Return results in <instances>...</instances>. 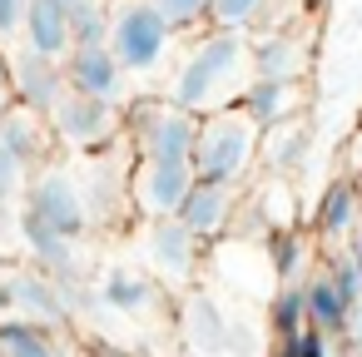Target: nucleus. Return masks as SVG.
Instances as JSON below:
<instances>
[{
    "label": "nucleus",
    "mask_w": 362,
    "mask_h": 357,
    "mask_svg": "<svg viewBox=\"0 0 362 357\" xmlns=\"http://www.w3.org/2000/svg\"><path fill=\"white\" fill-rule=\"evenodd\" d=\"M248 65H253V50L243 45V30H204V40L189 50V60L179 65L174 75V100L194 115H209V110H223V105H238V95L248 90Z\"/></svg>",
    "instance_id": "f257e3e1"
},
{
    "label": "nucleus",
    "mask_w": 362,
    "mask_h": 357,
    "mask_svg": "<svg viewBox=\"0 0 362 357\" xmlns=\"http://www.w3.org/2000/svg\"><path fill=\"white\" fill-rule=\"evenodd\" d=\"M263 149V129L238 110V105H223V110H209L199 119V139H194V174L199 179H223V184H238L253 159Z\"/></svg>",
    "instance_id": "f03ea898"
},
{
    "label": "nucleus",
    "mask_w": 362,
    "mask_h": 357,
    "mask_svg": "<svg viewBox=\"0 0 362 357\" xmlns=\"http://www.w3.org/2000/svg\"><path fill=\"white\" fill-rule=\"evenodd\" d=\"M174 40V25L164 21V11L154 0H115L110 6V30L105 45L115 50V60L124 65V75H144L164 60Z\"/></svg>",
    "instance_id": "7ed1b4c3"
},
{
    "label": "nucleus",
    "mask_w": 362,
    "mask_h": 357,
    "mask_svg": "<svg viewBox=\"0 0 362 357\" xmlns=\"http://www.w3.org/2000/svg\"><path fill=\"white\" fill-rule=\"evenodd\" d=\"M129 134H134V144H139V159L179 164V159L194 154L199 115L184 110L179 100H149V105H134V115H129Z\"/></svg>",
    "instance_id": "20e7f679"
},
{
    "label": "nucleus",
    "mask_w": 362,
    "mask_h": 357,
    "mask_svg": "<svg viewBox=\"0 0 362 357\" xmlns=\"http://www.w3.org/2000/svg\"><path fill=\"white\" fill-rule=\"evenodd\" d=\"M50 129L70 154H100V149H110L119 139V110L110 100L65 90L60 105L50 110Z\"/></svg>",
    "instance_id": "39448f33"
},
{
    "label": "nucleus",
    "mask_w": 362,
    "mask_h": 357,
    "mask_svg": "<svg viewBox=\"0 0 362 357\" xmlns=\"http://www.w3.org/2000/svg\"><path fill=\"white\" fill-rule=\"evenodd\" d=\"M30 209L45 223H55L60 233H70V238H80L90 228V218H95L90 199H85V184L75 174H65V169H40L30 179Z\"/></svg>",
    "instance_id": "423d86ee"
},
{
    "label": "nucleus",
    "mask_w": 362,
    "mask_h": 357,
    "mask_svg": "<svg viewBox=\"0 0 362 357\" xmlns=\"http://www.w3.org/2000/svg\"><path fill=\"white\" fill-rule=\"evenodd\" d=\"M194 164L189 159H179V164H159V159H144L139 169H134V179H129V194H134V204L149 213V218H169V213H179V204H184V194L194 189Z\"/></svg>",
    "instance_id": "0eeeda50"
},
{
    "label": "nucleus",
    "mask_w": 362,
    "mask_h": 357,
    "mask_svg": "<svg viewBox=\"0 0 362 357\" xmlns=\"http://www.w3.org/2000/svg\"><path fill=\"white\" fill-rule=\"evenodd\" d=\"M6 65H11V85H16V100L21 105H30V110H55L60 105V95L70 90L65 85V65L60 60H50V55H40V50H11L6 55Z\"/></svg>",
    "instance_id": "6e6552de"
},
{
    "label": "nucleus",
    "mask_w": 362,
    "mask_h": 357,
    "mask_svg": "<svg viewBox=\"0 0 362 357\" xmlns=\"http://www.w3.org/2000/svg\"><path fill=\"white\" fill-rule=\"evenodd\" d=\"M65 85L80 90V95H95V100H119L124 95V65L115 60V50L105 40H90V45H75L65 55Z\"/></svg>",
    "instance_id": "1a4fd4ad"
},
{
    "label": "nucleus",
    "mask_w": 362,
    "mask_h": 357,
    "mask_svg": "<svg viewBox=\"0 0 362 357\" xmlns=\"http://www.w3.org/2000/svg\"><path fill=\"white\" fill-rule=\"evenodd\" d=\"M233 209H238L233 184H223V179H194V189H189L184 204H179V218L189 223V233H194L199 243H209V238H218V233L228 228Z\"/></svg>",
    "instance_id": "9d476101"
},
{
    "label": "nucleus",
    "mask_w": 362,
    "mask_h": 357,
    "mask_svg": "<svg viewBox=\"0 0 362 357\" xmlns=\"http://www.w3.org/2000/svg\"><path fill=\"white\" fill-rule=\"evenodd\" d=\"M60 283H65V278H55V273H45V268H21V273H11L6 298H11V308H16L21 317H30V322H60V317L70 312Z\"/></svg>",
    "instance_id": "9b49d317"
},
{
    "label": "nucleus",
    "mask_w": 362,
    "mask_h": 357,
    "mask_svg": "<svg viewBox=\"0 0 362 357\" xmlns=\"http://www.w3.org/2000/svg\"><path fill=\"white\" fill-rule=\"evenodd\" d=\"M0 144H6L25 169H35L45 154H50V144H55V129H50V115L45 110H30V105H11L6 110V119H0Z\"/></svg>",
    "instance_id": "f8f14e48"
},
{
    "label": "nucleus",
    "mask_w": 362,
    "mask_h": 357,
    "mask_svg": "<svg viewBox=\"0 0 362 357\" xmlns=\"http://www.w3.org/2000/svg\"><path fill=\"white\" fill-rule=\"evenodd\" d=\"M298 105H303V95H298V80H248V90L238 95V110L268 134V129H278V124H288V119H298Z\"/></svg>",
    "instance_id": "ddd939ff"
},
{
    "label": "nucleus",
    "mask_w": 362,
    "mask_h": 357,
    "mask_svg": "<svg viewBox=\"0 0 362 357\" xmlns=\"http://www.w3.org/2000/svg\"><path fill=\"white\" fill-rule=\"evenodd\" d=\"M25 45L50 55V60H65L75 50V21H70V6L65 0H30L25 11Z\"/></svg>",
    "instance_id": "4468645a"
},
{
    "label": "nucleus",
    "mask_w": 362,
    "mask_h": 357,
    "mask_svg": "<svg viewBox=\"0 0 362 357\" xmlns=\"http://www.w3.org/2000/svg\"><path fill=\"white\" fill-rule=\"evenodd\" d=\"M21 233H25V243H30V253H35V263L45 268V273H55V278H70L75 273V238L70 233H60L55 223H45L35 209H25L21 213Z\"/></svg>",
    "instance_id": "2eb2a0df"
},
{
    "label": "nucleus",
    "mask_w": 362,
    "mask_h": 357,
    "mask_svg": "<svg viewBox=\"0 0 362 357\" xmlns=\"http://www.w3.org/2000/svg\"><path fill=\"white\" fill-rule=\"evenodd\" d=\"M194 253H199V238L189 233V223L179 213L154 218V228H149V258H154L159 273H179L184 278L194 268Z\"/></svg>",
    "instance_id": "dca6fc26"
},
{
    "label": "nucleus",
    "mask_w": 362,
    "mask_h": 357,
    "mask_svg": "<svg viewBox=\"0 0 362 357\" xmlns=\"http://www.w3.org/2000/svg\"><path fill=\"white\" fill-rule=\"evenodd\" d=\"M303 298H308V322L322 327V332H332V337H342L347 312H352V298L337 288V278L327 268H317L313 278H303Z\"/></svg>",
    "instance_id": "f3484780"
},
{
    "label": "nucleus",
    "mask_w": 362,
    "mask_h": 357,
    "mask_svg": "<svg viewBox=\"0 0 362 357\" xmlns=\"http://www.w3.org/2000/svg\"><path fill=\"white\" fill-rule=\"evenodd\" d=\"M357 213H362V189H357V179H337V184L322 189L313 223H317L322 238H347V228L357 223Z\"/></svg>",
    "instance_id": "a211bd4d"
},
{
    "label": "nucleus",
    "mask_w": 362,
    "mask_h": 357,
    "mask_svg": "<svg viewBox=\"0 0 362 357\" xmlns=\"http://www.w3.org/2000/svg\"><path fill=\"white\" fill-rule=\"evenodd\" d=\"M308 70V45L298 35H268L253 45V75L263 80H303Z\"/></svg>",
    "instance_id": "6ab92c4d"
},
{
    "label": "nucleus",
    "mask_w": 362,
    "mask_h": 357,
    "mask_svg": "<svg viewBox=\"0 0 362 357\" xmlns=\"http://www.w3.org/2000/svg\"><path fill=\"white\" fill-rule=\"evenodd\" d=\"M0 352H6V357H65V352L45 337V322H30V317L0 322Z\"/></svg>",
    "instance_id": "aec40b11"
},
{
    "label": "nucleus",
    "mask_w": 362,
    "mask_h": 357,
    "mask_svg": "<svg viewBox=\"0 0 362 357\" xmlns=\"http://www.w3.org/2000/svg\"><path fill=\"white\" fill-rule=\"evenodd\" d=\"M105 303L115 308V312H144L149 303H154V283L149 278H139V273H110L105 278Z\"/></svg>",
    "instance_id": "412c9836"
},
{
    "label": "nucleus",
    "mask_w": 362,
    "mask_h": 357,
    "mask_svg": "<svg viewBox=\"0 0 362 357\" xmlns=\"http://www.w3.org/2000/svg\"><path fill=\"white\" fill-rule=\"evenodd\" d=\"M189 337H194V347H204V352H214V347L228 337V327H223V317H218V308H214L209 298H194V303H189Z\"/></svg>",
    "instance_id": "4be33fe9"
},
{
    "label": "nucleus",
    "mask_w": 362,
    "mask_h": 357,
    "mask_svg": "<svg viewBox=\"0 0 362 357\" xmlns=\"http://www.w3.org/2000/svg\"><path fill=\"white\" fill-rule=\"evenodd\" d=\"M263 6H268V0H214V6H209V21L223 25V30H248V25L263 16Z\"/></svg>",
    "instance_id": "5701e85b"
},
{
    "label": "nucleus",
    "mask_w": 362,
    "mask_h": 357,
    "mask_svg": "<svg viewBox=\"0 0 362 357\" xmlns=\"http://www.w3.org/2000/svg\"><path fill=\"white\" fill-rule=\"evenodd\" d=\"M332 342H337L332 332H322V327L303 322L293 337H283V352H288V357H337V347H332Z\"/></svg>",
    "instance_id": "b1692460"
},
{
    "label": "nucleus",
    "mask_w": 362,
    "mask_h": 357,
    "mask_svg": "<svg viewBox=\"0 0 362 357\" xmlns=\"http://www.w3.org/2000/svg\"><path fill=\"white\" fill-rule=\"evenodd\" d=\"M303 322H308V298H303V288L293 283V288H283L278 303H273V327H278L283 337H293Z\"/></svg>",
    "instance_id": "393cba45"
},
{
    "label": "nucleus",
    "mask_w": 362,
    "mask_h": 357,
    "mask_svg": "<svg viewBox=\"0 0 362 357\" xmlns=\"http://www.w3.org/2000/svg\"><path fill=\"white\" fill-rule=\"evenodd\" d=\"M303 258H308V248H303L298 233H278V238H273V268H278L283 283H293V278L303 273Z\"/></svg>",
    "instance_id": "a878e982"
},
{
    "label": "nucleus",
    "mask_w": 362,
    "mask_h": 357,
    "mask_svg": "<svg viewBox=\"0 0 362 357\" xmlns=\"http://www.w3.org/2000/svg\"><path fill=\"white\" fill-rule=\"evenodd\" d=\"M154 6L164 11V21H169L174 30H184V25L209 21V6H214V0H154Z\"/></svg>",
    "instance_id": "bb28decb"
},
{
    "label": "nucleus",
    "mask_w": 362,
    "mask_h": 357,
    "mask_svg": "<svg viewBox=\"0 0 362 357\" xmlns=\"http://www.w3.org/2000/svg\"><path fill=\"white\" fill-rule=\"evenodd\" d=\"M268 134H278V144H273V169H293L298 164V154H303V129L288 119V124H278V129H268Z\"/></svg>",
    "instance_id": "cd10ccee"
},
{
    "label": "nucleus",
    "mask_w": 362,
    "mask_h": 357,
    "mask_svg": "<svg viewBox=\"0 0 362 357\" xmlns=\"http://www.w3.org/2000/svg\"><path fill=\"white\" fill-rule=\"evenodd\" d=\"M25 184H30V169H25V164H21L6 144H0V194L11 199V194H21Z\"/></svg>",
    "instance_id": "c85d7f7f"
},
{
    "label": "nucleus",
    "mask_w": 362,
    "mask_h": 357,
    "mask_svg": "<svg viewBox=\"0 0 362 357\" xmlns=\"http://www.w3.org/2000/svg\"><path fill=\"white\" fill-rule=\"evenodd\" d=\"M25 11H30V0H0V40H11L25 25Z\"/></svg>",
    "instance_id": "c756f323"
},
{
    "label": "nucleus",
    "mask_w": 362,
    "mask_h": 357,
    "mask_svg": "<svg viewBox=\"0 0 362 357\" xmlns=\"http://www.w3.org/2000/svg\"><path fill=\"white\" fill-rule=\"evenodd\" d=\"M342 337H347V342H352V347L362 352V298L352 303V312H347V327H342Z\"/></svg>",
    "instance_id": "7c9ffc66"
},
{
    "label": "nucleus",
    "mask_w": 362,
    "mask_h": 357,
    "mask_svg": "<svg viewBox=\"0 0 362 357\" xmlns=\"http://www.w3.org/2000/svg\"><path fill=\"white\" fill-rule=\"evenodd\" d=\"M11 105H16V85H11V65H6V55H0V119H6Z\"/></svg>",
    "instance_id": "2f4dec72"
},
{
    "label": "nucleus",
    "mask_w": 362,
    "mask_h": 357,
    "mask_svg": "<svg viewBox=\"0 0 362 357\" xmlns=\"http://www.w3.org/2000/svg\"><path fill=\"white\" fill-rule=\"evenodd\" d=\"M352 263H357V273H362V213H357V223L347 228V248H342Z\"/></svg>",
    "instance_id": "473e14b6"
},
{
    "label": "nucleus",
    "mask_w": 362,
    "mask_h": 357,
    "mask_svg": "<svg viewBox=\"0 0 362 357\" xmlns=\"http://www.w3.org/2000/svg\"><path fill=\"white\" fill-rule=\"evenodd\" d=\"M352 154H357L352 164H357V189H362V139H357V149H352Z\"/></svg>",
    "instance_id": "72a5a7b5"
},
{
    "label": "nucleus",
    "mask_w": 362,
    "mask_h": 357,
    "mask_svg": "<svg viewBox=\"0 0 362 357\" xmlns=\"http://www.w3.org/2000/svg\"><path fill=\"white\" fill-rule=\"evenodd\" d=\"M0 308H11V298H6V283H0Z\"/></svg>",
    "instance_id": "f704fd0d"
},
{
    "label": "nucleus",
    "mask_w": 362,
    "mask_h": 357,
    "mask_svg": "<svg viewBox=\"0 0 362 357\" xmlns=\"http://www.w3.org/2000/svg\"><path fill=\"white\" fill-rule=\"evenodd\" d=\"M65 6H70V11H75V6H85V0H65Z\"/></svg>",
    "instance_id": "c9c22d12"
},
{
    "label": "nucleus",
    "mask_w": 362,
    "mask_h": 357,
    "mask_svg": "<svg viewBox=\"0 0 362 357\" xmlns=\"http://www.w3.org/2000/svg\"><path fill=\"white\" fill-rule=\"evenodd\" d=\"M278 357H288V352H278Z\"/></svg>",
    "instance_id": "e433bc0d"
}]
</instances>
